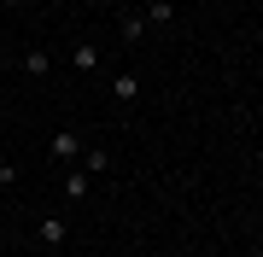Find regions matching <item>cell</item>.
Wrapping results in <instances>:
<instances>
[{
    "label": "cell",
    "instance_id": "6da1fadb",
    "mask_svg": "<svg viewBox=\"0 0 263 257\" xmlns=\"http://www.w3.org/2000/svg\"><path fill=\"white\" fill-rule=\"evenodd\" d=\"M82 129H59L53 134V146H47V152H53V164H65V170H70V164H82Z\"/></svg>",
    "mask_w": 263,
    "mask_h": 257
},
{
    "label": "cell",
    "instance_id": "7a4b0ae2",
    "mask_svg": "<svg viewBox=\"0 0 263 257\" xmlns=\"http://www.w3.org/2000/svg\"><path fill=\"white\" fill-rule=\"evenodd\" d=\"M111 100L117 105H135V100H141V76H135V70H117V76H111Z\"/></svg>",
    "mask_w": 263,
    "mask_h": 257
},
{
    "label": "cell",
    "instance_id": "3957f363",
    "mask_svg": "<svg viewBox=\"0 0 263 257\" xmlns=\"http://www.w3.org/2000/svg\"><path fill=\"white\" fill-rule=\"evenodd\" d=\"M65 234H70L65 216H41V222H35V240H41V246H65Z\"/></svg>",
    "mask_w": 263,
    "mask_h": 257
},
{
    "label": "cell",
    "instance_id": "277c9868",
    "mask_svg": "<svg viewBox=\"0 0 263 257\" xmlns=\"http://www.w3.org/2000/svg\"><path fill=\"white\" fill-rule=\"evenodd\" d=\"M70 70H82V76L100 70V47H94V41H76V47H70Z\"/></svg>",
    "mask_w": 263,
    "mask_h": 257
},
{
    "label": "cell",
    "instance_id": "5b68a950",
    "mask_svg": "<svg viewBox=\"0 0 263 257\" xmlns=\"http://www.w3.org/2000/svg\"><path fill=\"white\" fill-rule=\"evenodd\" d=\"M176 24V0H146V29H164Z\"/></svg>",
    "mask_w": 263,
    "mask_h": 257
},
{
    "label": "cell",
    "instance_id": "8992f818",
    "mask_svg": "<svg viewBox=\"0 0 263 257\" xmlns=\"http://www.w3.org/2000/svg\"><path fill=\"white\" fill-rule=\"evenodd\" d=\"M65 199H70V205L88 199V170H82V164H70V170H65Z\"/></svg>",
    "mask_w": 263,
    "mask_h": 257
},
{
    "label": "cell",
    "instance_id": "52a82bcc",
    "mask_svg": "<svg viewBox=\"0 0 263 257\" xmlns=\"http://www.w3.org/2000/svg\"><path fill=\"white\" fill-rule=\"evenodd\" d=\"M82 170L88 175H105V170H111V152H105V146H82Z\"/></svg>",
    "mask_w": 263,
    "mask_h": 257
},
{
    "label": "cell",
    "instance_id": "ba28073f",
    "mask_svg": "<svg viewBox=\"0 0 263 257\" xmlns=\"http://www.w3.org/2000/svg\"><path fill=\"white\" fill-rule=\"evenodd\" d=\"M24 70H29V76H47V70H53L47 47H29V53H24Z\"/></svg>",
    "mask_w": 263,
    "mask_h": 257
},
{
    "label": "cell",
    "instance_id": "9c48e42d",
    "mask_svg": "<svg viewBox=\"0 0 263 257\" xmlns=\"http://www.w3.org/2000/svg\"><path fill=\"white\" fill-rule=\"evenodd\" d=\"M146 35V18H135V12H129V18H123V41H141Z\"/></svg>",
    "mask_w": 263,
    "mask_h": 257
},
{
    "label": "cell",
    "instance_id": "30bf717a",
    "mask_svg": "<svg viewBox=\"0 0 263 257\" xmlns=\"http://www.w3.org/2000/svg\"><path fill=\"white\" fill-rule=\"evenodd\" d=\"M12 181H18V164H12V158H0V187H12Z\"/></svg>",
    "mask_w": 263,
    "mask_h": 257
},
{
    "label": "cell",
    "instance_id": "8fae6325",
    "mask_svg": "<svg viewBox=\"0 0 263 257\" xmlns=\"http://www.w3.org/2000/svg\"><path fill=\"white\" fill-rule=\"evenodd\" d=\"M0 6H18V0H0Z\"/></svg>",
    "mask_w": 263,
    "mask_h": 257
}]
</instances>
